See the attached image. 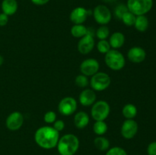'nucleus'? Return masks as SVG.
<instances>
[{
  "mask_svg": "<svg viewBox=\"0 0 156 155\" xmlns=\"http://www.w3.org/2000/svg\"><path fill=\"white\" fill-rule=\"evenodd\" d=\"M148 155H156V141L150 143L147 147Z\"/></svg>",
  "mask_w": 156,
  "mask_h": 155,
  "instance_id": "2f4dec72",
  "label": "nucleus"
},
{
  "mask_svg": "<svg viewBox=\"0 0 156 155\" xmlns=\"http://www.w3.org/2000/svg\"><path fill=\"white\" fill-rule=\"evenodd\" d=\"M95 35L99 40H107L110 36L109 28L107 27V25H101L96 30Z\"/></svg>",
  "mask_w": 156,
  "mask_h": 155,
  "instance_id": "393cba45",
  "label": "nucleus"
},
{
  "mask_svg": "<svg viewBox=\"0 0 156 155\" xmlns=\"http://www.w3.org/2000/svg\"><path fill=\"white\" fill-rule=\"evenodd\" d=\"M44 120L47 124H53L56 120V113L53 111H47L44 114Z\"/></svg>",
  "mask_w": 156,
  "mask_h": 155,
  "instance_id": "c756f323",
  "label": "nucleus"
},
{
  "mask_svg": "<svg viewBox=\"0 0 156 155\" xmlns=\"http://www.w3.org/2000/svg\"><path fill=\"white\" fill-rule=\"evenodd\" d=\"M95 46L94 35L87 33L83 37L80 38L78 42V51L82 55H87L91 53Z\"/></svg>",
  "mask_w": 156,
  "mask_h": 155,
  "instance_id": "ddd939ff",
  "label": "nucleus"
},
{
  "mask_svg": "<svg viewBox=\"0 0 156 155\" xmlns=\"http://www.w3.org/2000/svg\"><path fill=\"white\" fill-rule=\"evenodd\" d=\"M133 26L138 31L144 32L147 30L149 27V20L145 15H139V16H136Z\"/></svg>",
  "mask_w": 156,
  "mask_h": 155,
  "instance_id": "4be33fe9",
  "label": "nucleus"
},
{
  "mask_svg": "<svg viewBox=\"0 0 156 155\" xmlns=\"http://www.w3.org/2000/svg\"><path fill=\"white\" fill-rule=\"evenodd\" d=\"M105 62L110 69L113 71H120L124 68L126 59L121 52L118 50L111 49L105 54Z\"/></svg>",
  "mask_w": 156,
  "mask_h": 155,
  "instance_id": "7ed1b4c3",
  "label": "nucleus"
},
{
  "mask_svg": "<svg viewBox=\"0 0 156 155\" xmlns=\"http://www.w3.org/2000/svg\"><path fill=\"white\" fill-rule=\"evenodd\" d=\"M80 145L79 138L74 134H66L59 138L56 145L60 155H75Z\"/></svg>",
  "mask_w": 156,
  "mask_h": 155,
  "instance_id": "f03ea898",
  "label": "nucleus"
},
{
  "mask_svg": "<svg viewBox=\"0 0 156 155\" xmlns=\"http://www.w3.org/2000/svg\"><path fill=\"white\" fill-rule=\"evenodd\" d=\"M71 34L72 36L76 38H82L87 34L88 33V27H85L83 24H74L71 27Z\"/></svg>",
  "mask_w": 156,
  "mask_h": 155,
  "instance_id": "412c9836",
  "label": "nucleus"
},
{
  "mask_svg": "<svg viewBox=\"0 0 156 155\" xmlns=\"http://www.w3.org/2000/svg\"><path fill=\"white\" fill-rule=\"evenodd\" d=\"M24 115L21 112L15 111L8 115L5 120V126L10 131H17L24 124Z\"/></svg>",
  "mask_w": 156,
  "mask_h": 155,
  "instance_id": "9b49d317",
  "label": "nucleus"
},
{
  "mask_svg": "<svg viewBox=\"0 0 156 155\" xmlns=\"http://www.w3.org/2000/svg\"><path fill=\"white\" fill-rule=\"evenodd\" d=\"M78 103L74 97H66L59 101L58 104V111L65 116L73 115L77 110Z\"/></svg>",
  "mask_w": 156,
  "mask_h": 155,
  "instance_id": "6e6552de",
  "label": "nucleus"
},
{
  "mask_svg": "<svg viewBox=\"0 0 156 155\" xmlns=\"http://www.w3.org/2000/svg\"><path fill=\"white\" fill-rule=\"evenodd\" d=\"M105 1L106 2H113V1H114V0H105Z\"/></svg>",
  "mask_w": 156,
  "mask_h": 155,
  "instance_id": "c9c22d12",
  "label": "nucleus"
},
{
  "mask_svg": "<svg viewBox=\"0 0 156 155\" xmlns=\"http://www.w3.org/2000/svg\"><path fill=\"white\" fill-rule=\"evenodd\" d=\"M122 113L126 119H133L137 115V108L133 103H127L122 109Z\"/></svg>",
  "mask_w": 156,
  "mask_h": 155,
  "instance_id": "6ab92c4d",
  "label": "nucleus"
},
{
  "mask_svg": "<svg viewBox=\"0 0 156 155\" xmlns=\"http://www.w3.org/2000/svg\"><path fill=\"white\" fill-rule=\"evenodd\" d=\"M90 122L89 115L86 112L79 111L74 115V125L77 129H83L88 126Z\"/></svg>",
  "mask_w": 156,
  "mask_h": 155,
  "instance_id": "dca6fc26",
  "label": "nucleus"
},
{
  "mask_svg": "<svg viewBox=\"0 0 156 155\" xmlns=\"http://www.w3.org/2000/svg\"><path fill=\"white\" fill-rule=\"evenodd\" d=\"M3 63H4V57L2 55H0V66H2Z\"/></svg>",
  "mask_w": 156,
  "mask_h": 155,
  "instance_id": "f704fd0d",
  "label": "nucleus"
},
{
  "mask_svg": "<svg viewBox=\"0 0 156 155\" xmlns=\"http://www.w3.org/2000/svg\"><path fill=\"white\" fill-rule=\"evenodd\" d=\"M1 8L3 13L8 16H12L18 11V2L17 0H2Z\"/></svg>",
  "mask_w": 156,
  "mask_h": 155,
  "instance_id": "a211bd4d",
  "label": "nucleus"
},
{
  "mask_svg": "<svg viewBox=\"0 0 156 155\" xmlns=\"http://www.w3.org/2000/svg\"><path fill=\"white\" fill-rule=\"evenodd\" d=\"M53 129H56L57 132H62L64 129H65V122L63 120H61V119H56L54 122L53 123Z\"/></svg>",
  "mask_w": 156,
  "mask_h": 155,
  "instance_id": "7c9ffc66",
  "label": "nucleus"
},
{
  "mask_svg": "<svg viewBox=\"0 0 156 155\" xmlns=\"http://www.w3.org/2000/svg\"><path fill=\"white\" fill-rule=\"evenodd\" d=\"M128 11L129 10H128V8L127 6H126V5L121 3V4H119L116 6L115 9H114V15H115V16L117 17L118 19L120 20L121 19L122 16H123L126 12H128Z\"/></svg>",
  "mask_w": 156,
  "mask_h": 155,
  "instance_id": "cd10ccee",
  "label": "nucleus"
},
{
  "mask_svg": "<svg viewBox=\"0 0 156 155\" xmlns=\"http://www.w3.org/2000/svg\"><path fill=\"white\" fill-rule=\"evenodd\" d=\"M97 50L101 54H106L111 50L109 41L108 40H100L97 43Z\"/></svg>",
  "mask_w": 156,
  "mask_h": 155,
  "instance_id": "a878e982",
  "label": "nucleus"
},
{
  "mask_svg": "<svg viewBox=\"0 0 156 155\" xmlns=\"http://www.w3.org/2000/svg\"><path fill=\"white\" fill-rule=\"evenodd\" d=\"M152 0H127L126 6L128 10L136 16L145 15L152 9Z\"/></svg>",
  "mask_w": 156,
  "mask_h": 155,
  "instance_id": "20e7f679",
  "label": "nucleus"
},
{
  "mask_svg": "<svg viewBox=\"0 0 156 155\" xmlns=\"http://www.w3.org/2000/svg\"><path fill=\"white\" fill-rule=\"evenodd\" d=\"M105 155H127V153L122 147H114L108 149Z\"/></svg>",
  "mask_w": 156,
  "mask_h": 155,
  "instance_id": "c85d7f7f",
  "label": "nucleus"
},
{
  "mask_svg": "<svg viewBox=\"0 0 156 155\" xmlns=\"http://www.w3.org/2000/svg\"><path fill=\"white\" fill-rule=\"evenodd\" d=\"M146 51L140 46H133L129 50L127 53V58L133 63H140L146 59Z\"/></svg>",
  "mask_w": 156,
  "mask_h": 155,
  "instance_id": "2eb2a0df",
  "label": "nucleus"
},
{
  "mask_svg": "<svg viewBox=\"0 0 156 155\" xmlns=\"http://www.w3.org/2000/svg\"><path fill=\"white\" fill-rule=\"evenodd\" d=\"M111 106L105 100H98L92 105L91 115L94 121H105L110 115Z\"/></svg>",
  "mask_w": 156,
  "mask_h": 155,
  "instance_id": "39448f33",
  "label": "nucleus"
},
{
  "mask_svg": "<svg viewBox=\"0 0 156 155\" xmlns=\"http://www.w3.org/2000/svg\"><path fill=\"white\" fill-rule=\"evenodd\" d=\"M94 21L100 25H107L112 19L111 10L105 5H98L92 11Z\"/></svg>",
  "mask_w": 156,
  "mask_h": 155,
  "instance_id": "0eeeda50",
  "label": "nucleus"
},
{
  "mask_svg": "<svg viewBox=\"0 0 156 155\" xmlns=\"http://www.w3.org/2000/svg\"><path fill=\"white\" fill-rule=\"evenodd\" d=\"M125 40H126V38H125L124 34L121 32L117 31L110 35L108 41H109L111 48L114 50H119L124 45Z\"/></svg>",
  "mask_w": 156,
  "mask_h": 155,
  "instance_id": "f3484780",
  "label": "nucleus"
},
{
  "mask_svg": "<svg viewBox=\"0 0 156 155\" xmlns=\"http://www.w3.org/2000/svg\"><path fill=\"white\" fill-rule=\"evenodd\" d=\"M75 84L76 86L79 87V88H85L89 85V79H88V77L84 75V74H79L76 77Z\"/></svg>",
  "mask_w": 156,
  "mask_h": 155,
  "instance_id": "bb28decb",
  "label": "nucleus"
},
{
  "mask_svg": "<svg viewBox=\"0 0 156 155\" xmlns=\"http://www.w3.org/2000/svg\"><path fill=\"white\" fill-rule=\"evenodd\" d=\"M138 123L133 119H126L122 124L120 128V133L125 139H132L138 132Z\"/></svg>",
  "mask_w": 156,
  "mask_h": 155,
  "instance_id": "9d476101",
  "label": "nucleus"
},
{
  "mask_svg": "<svg viewBox=\"0 0 156 155\" xmlns=\"http://www.w3.org/2000/svg\"><path fill=\"white\" fill-rule=\"evenodd\" d=\"M59 139V132L53 126H45L37 129L34 134V141L40 147L50 150L56 147Z\"/></svg>",
  "mask_w": 156,
  "mask_h": 155,
  "instance_id": "f257e3e1",
  "label": "nucleus"
},
{
  "mask_svg": "<svg viewBox=\"0 0 156 155\" xmlns=\"http://www.w3.org/2000/svg\"><path fill=\"white\" fill-rule=\"evenodd\" d=\"M108 126L105 121H95L93 125V132L98 136H102L107 133Z\"/></svg>",
  "mask_w": 156,
  "mask_h": 155,
  "instance_id": "5701e85b",
  "label": "nucleus"
},
{
  "mask_svg": "<svg viewBox=\"0 0 156 155\" xmlns=\"http://www.w3.org/2000/svg\"><path fill=\"white\" fill-rule=\"evenodd\" d=\"M9 22V16L5 13H0V27H4Z\"/></svg>",
  "mask_w": 156,
  "mask_h": 155,
  "instance_id": "473e14b6",
  "label": "nucleus"
},
{
  "mask_svg": "<svg viewBox=\"0 0 156 155\" xmlns=\"http://www.w3.org/2000/svg\"><path fill=\"white\" fill-rule=\"evenodd\" d=\"M100 64L94 58H88L82 61L80 65V71L87 77H91L99 71Z\"/></svg>",
  "mask_w": 156,
  "mask_h": 155,
  "instance_id": "1a4fd4ad",
  "label": "nucleus"
},
{
  "mask_svg": "<svg viewBox=\"0 0 156 155\" xmlns=\"http://www.w3.org/2000/svg\"><path fill=\"white\" fill-rule=\"evenodd\" d=\"M96 99L97 97H96L95 91H93L91 88V89L86 88L79 94V101L83 106H90L95 103Z\"/></svg>",
  "mask_w": 156,
  "mask_h": 155,
  "instance_id": "4468645a",
  "label": "nucleus"
},
{
  "mask_svg": "<svg viewBox=\"0 0 156 155\" xmlns=\"http://www.w3.org/2000/svg\"><path fill=\"white\" fill-rule=\"evenodd\" d=\"M94 144L98 150L101 151H107L110 148V141L107 138L102 136H98L94 138Z\"/></svg>",
  "mask_w": 156,
  "mask_h": 155,
  "instance_id": "aec40b11",
  "label": "nucleus"
},
{
  "mask_svg": "<svg viewBox=\"0 0 156 155\" xmlns=\"http://www.w3.org/2000/svg\"><path fill=\"white\" fill-rule=\"evenodd\" d=\"M92 15V11L84 7H76L71 12L69 15L70 21L74 24H82L85 22L89 15Z\"/></svg>",
  "mask_w": 156,
  "mask_h": 155,
  "instance_id": "f8f14e48",
  "label": "nucleus"
},
{
  "mask_svg": "<svg viewBox=\"0 0 156 155\" xmlns=\"http://www.w3.org/2000/svg\"><path fill=\"white\" fill-rule=\"evenodd\" d=\"M111 83V77L108 74L98 71L91 76L89 84L91 89L94 91H103L109 88Z\"/></svg>",
  "mask_w": 156,
  "mask_h": 155,
  "instance_id": "423d86ee",
  "label": "nucleus"
},
{
  "mask_svg": "<svg viewBox=\"0 0 156 155\" xmlns=\"http://www.w3.org/2000/svg\"><path fill=\"white\" fill-rule=\"evenodd\" d=\"M136 18V16L134 14H133L132 12L128 11L122 16L120 20L125 25L128 26V27H131V26H133L134 24H135Z\"/></svg>",
  "mask_w": 156,
  "mask_h": 155,
  "instance_id": "b1692460",
  "label": "nucleus"
},
{
  "mask_svg": "<svg viewBox=\"0 0 156 155\" xmlns=\"http://www.w3.org/2000/svg\"><path fill=\"white\" fill-rule=\"evenodd\" d=\"M33 4L36 5H44L50 2V0H30Z\"/></svg>",
  "mask_w": 156,
  "mask_h": 155,
  "instance_id": "72a5a7b5",
  "label": "nucleus"
}]
</instances>
